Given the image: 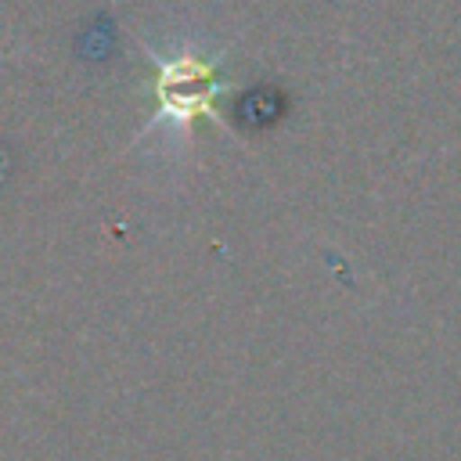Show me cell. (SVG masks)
<instances>
[{
	"label": "cell",
	"instance_id": "6da1fadb",
	"mask_svg": "<svg viewBox=\"0 0 461 461\" xmlns=\"http://www.w3.org/2000/svg\"><path fill=\"white\" fill-rule=\"evenodd\" d=\"M148 61H151V97H155V115L144 122L140 137L151 133L158 122L176 126L184 137H191V126L198 119L216 122L220 130H227L223 115H220V97L234 90V83L227 76H220L216 58H202V54H176V58H162L151 47H144Z\"/></svg>",
	"mask_w": 461,
	"mask_h": 461
}]
</instances>
